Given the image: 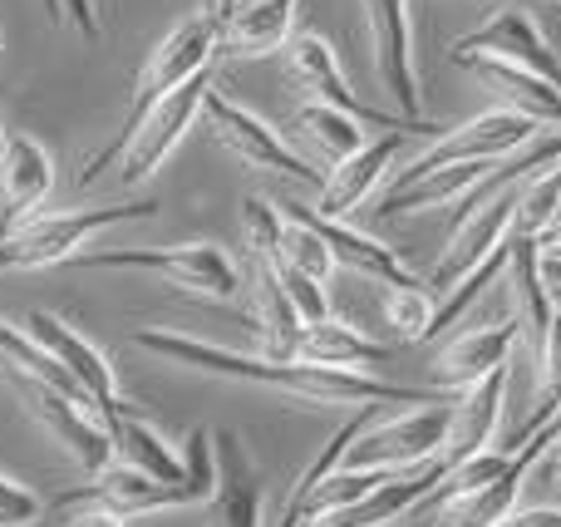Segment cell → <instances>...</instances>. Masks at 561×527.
I'll use <instances>...</instances> for the list:
<instances>
[{"label": "cell", "instance_id": "obj_1", "mask_svg": "<svg viewBox=\"0 0 561 527\" xmlns=\"http://www.w3.org/2000/svg\"><path fill=\"white\" fill-rule=\"evenodd\" d=\"M134 345L163 355L173 365H187V370L222 375V380H242V385H266V390H280L306 404H438L458 394V390H444V394L409 390V385L375 380L369 370H340V365H316V360L237 355V351H222V345H207L197 335H178V331H138Z\"/></svg>", "mask_w": 561, "mask_h": 527}, {"label": "cell", "instance_id": "obj_2", "mask_svg": "<svg viewBox=\"0 0 561 527\" xmlns=\"http://www.w3.org/2000/svg\"><path fill=\"white\" fill-rule=\"evenodd\" d=\"M217 49H222V35H217V30L207 25L203 15H187L183 25L173 30V35L158 39V49L148 55L144 75H138V89H134V104H128V114H124V128H118V134L108 138L99 153L84 158V168H79V187H89L108 163H114V158H124L128 138L138 134V124H144L148 108H153L163 94H173L178 84H187L193 75H203V69L213 65Z\"/></svg>", "mask_w": 561, "mask_h": 527}, {"label": "cell", "instance_id": "obj_3", "mask_svg": "<svg viewBox=\"0 0 561 527\" xmlns=\"http://www.w3.org/2000/svg\"><path fill=\"white\" fill-rule=\"evenodd\" d=\"M158 203H108V207H79V213H49L25 217L0 242V272H35V266L75 262L79 247L118 222H148Z\"/></svg>", "mask_w": 561, "mask_h": 527}, {"label": "cell", "instance_id": "obj_4", "mask_svg": "<svg viewBox=\"0 0 561 527\" xmlns=\"http://www.w3.org/2000/svg\"><path fill=\"white\" fill-rule=\"evenodd\" d=\"M75 266H84V272H153V276L183 286V291H193V296H213V301H232V296L242 291V272H237V262L213 242L79 252Z\"/></svg>", "mask_w": 561, "mask_h": 527}, {"label": "cell", "instance_id": "obj_5", "mask_svg": "<svg viewBox=\"0 0 561 527\" xmlns=\"http://www.w3.org/2000/svg\"><path fill=\"white\" fill-rule=\"evenodd\" d=\"M10 390L25 400V410L35 414L39 429H45L49 439H55L84 473H99V469H108V463H114V439H108L104 420H99L84 400L55 390V385L39 380V375L15 370V365H10Z\"/></svg>", "mask_w": 561, "mask_h": 527}, {"label": "cell", "instance_id": "obj_6", "mask_svg": "<svg viewBox=\"0 0 561 527\" xmlns=\"http://www.w3.org/2000/svg\"><path fill=\"white\" fill-rule=\"evenodd\" d=\"M454 404H458V394L438 404H419V410L399 414L389 424H365L355 434V444L345 449L340 469H414V463H428L448 444Z\"/></svg>", "mask_w": 561, "mask_h": 527}, {"label": "cell", "instance_id": "obj_7", "mask_svg": "<svg viewBox=\"0 0 561 527\" xmlns=\"http://www.w3.org/2000/svg\"><path fill=\"white\" fill-rule=\"evenodd\" d=\"M561 439V414L557 420H547L537 434H527L523 449L507 454L503 473L488 483H478V489L468 493H454V499H438L434 503V523L438 527H497L507 518V513L517 508V493H523V483L533 479V469L547 459V449Z\"/></svg>", "mask_w": 561, "mask_h": 527}, {"label": "cell", "instance_id": "obj_8", "mask_svg": "<svg viewBox=\"0 0 561 527\" xmlns=\"http://www.w3.org/2000/svg\"><path fill=\"white\" fill-rule=\"evenodd\" d=\"M203 118L213 124L217 144L227 148V153H237L247 168H262V173H280V177H296V183H325L320 177V168H310L306 158L296 153V148L286 144V138L276 134L266 118H256L252 108L232 104L227 94H217V89H207L203 99Z\"/></svg>", "mask_w": 561, "mask_h": 527}, {"label": "cell", "instance_id": "obj_9", "mask_svg": "<svg viewBox=\"0 0 561 527\" xmlns=\"http://www.w3.org/2000/svg\"><path fill=\"white\" fill-rule=\"evenodd\" d=\"M537 134H542V124H533L527 114H513V108H488V114L468 118V124L444 128V134H438V144H434V148H424V153H419L414 163H409L404 173H399V183H394V187L414 183V177L434 173V168H444V163H473V158H507V153H517L523 144H533Z\"/></svg>", "mask_w": 561, "mask_h": 527}, {"label": "cell", "instance_id": "obj_10", "mask_svg": "<svg viewBox=\"0 0 561 527\" xmlns=\"http://www.w3.org/2000/svg\"><path fill=\"white\" fill-rule=\"evenodd\" d=\"M207 89H213V75L203 69V75H193L187 84H178L173 94H163L153 108H148L138 134L128 138V148H124V173H118V183L138 187L163 168V158L178 148V138H183L187 128H193V118L203 114Z\"/></svg>", "mask_w": 561, "mask_h": 527}, {"label": "cell", "instance_id": "obj_11", "mask_svg": "<svg viewBox=\"0 0 561 527\" xmlns=\"http://www.w3.org/2000/svg\"><path fill=\"white\" fill-rule=\"evenodd\" d=\"M286 55H290V75H296L300 89H310L320 104L355 114L359 124L389 128V134H434V128H438V124H428V118L385 114V108H375V104H365V99L350 94V84H345V75H340V59H335V49H330V39H320V35H290L286 39Z\"/></svg>", "mask_w": 561, "mask_h": 527}, {"label": "cell", "instance_id": "obj_12", "mask_svg": "<svg viewBox=\"0 0 561 527\" xmlns=\"http://www.w3.org/2000/svg\"><path fill=\"white\" fill-rule=\"evenodd\" d=\"M375 39V75L389 89L404 118L419 114V75H414V30H409V0H359Z\"/></svg>", "mask_w": 561, "mask_h": 527}, {"label": "cell", "instance_id": "obj_13", "mask_svg": "<svg viewBox=\"0 0 561 527\" xmlns=\"http://www.w3.org/2000/svg\"><path fill=\"white\" fill-rule=\"evenodd\" d=\"M25 331L35 335V341L45 345V351L55 355L69 375H75V385L89 394V404H94L99 420L124 404V394H118V375H114V365H108V355L99 351L94 341H84L69 321H59V316H49V311H30Z\"/></svg>", "mask_w": 561, "mask_h": 527}, {"label": "cell", "instance_id": "obj_14", "mask_svg": "<svg viewBox=\"0 0 561 527\" xmlns=\"http://www.w3.org/2000/svg\"><path fill=\"white\" fill-rule=\"evenodd\" d=\"M454 55H503V59H513V65L537 69V75L552 79V84L561 89V55L552 49V39L542 35V25H537L527 10H503V15L483 20L473 35L458 39Z\"/></svg>", "mask_w": 561, "mask_h": 527}, {"label": "cell", "instance_id": "obj_15", "mask_svg": "<svg viewBox=\"0 0 561 527\" xmlns=\"http://www.w3.org/2000/svg\"><path fill=\"white\" fill-rule=\"evenodd\" d=\"M217 454V489L207 499V527H262V479L252 454L242 449L232 429H213Z\"/></svg>", "mask_w": 561, "mask_h": 527}, {"label": "cell", "instance_id": "obj_16", "mask_svg": "<svg viewBox=\"0 0 561 527\" xmlns=\"http://www.w3.org/2000/svg\"><path fill=\"white\" fill-rule=\"evenodd\" d=\"M517 193H523V187L493 193L483 207H473V213L463 217V227H458L454 242H448V252H444V262H438V272H434V282H428V291H448V286H454L463 272H473V266L483 262V256L493 252L497 242H507V237H513Z\"/></svg>", "mask_w": 561, "mask_h": 527}, {"label": "cell", "instance_id": "obj_17", "mask_svg": "<svg viewBox=\"0 0 561 527\" xmlns=\"http://www.w3.org/2000/svg\"><path fill=\"white\" fill-rule=\"evenodd\" d=\"M454 65H463L468 75L483 79V84L503 99V108L527 114L533 124L561 128V89L552 79L537 75V69L513 65V59H503V55H454Z\"/></svg>", "mask_w": 561, "mask_h": 527}, {"label": "cell", "instance_id": "obj_18", "mask_svg": "<svg viewBox=\"0 0 561 527\" xmlns=\"http://www.w3.org/2000/svg\"><path fill=\"white\" fill-rule=\"evenodd\" d=\"M280 213L300 217L306 227H316L320 242H325L330 256H335V266H350V272H359V276H375V282H385V286H419L414 272H409V266L399 262L385 242H375V237L345 227L340 217H325V213H316V207H306V203H286Z\"/></svg>", "mask_w": 561, "mask_h": 527}, {"label": "cell", "instance_id": "obj_19", "mask_svg": "<svg viewBox=\"0 0 561 527\" xmlns=\"http://www.w3.org/2000/svg\"><path fill=\"white\" fill-rule=\"evenodd\" d=\"M49 183H55V163H49L45 144L30 134L0 138V227H15L45 203Z\"/></svg>", "mask_w": 561, "mask_h": 527}, {"label": "cell", "instance_id": "obj_20", "mask_svg": "<svg viewBox=\"0 0 561 527\" xmlns=\"http://www.w3.org/2000/svg\"><path fill=\"white\" fill-rule=\"evenodd\" d=\"M517 331H523V321L513 316V321H503V325H483V331H468V335H458V341H448L434 360V380L444 385V390H468V385H478L483 375L503 370L507 355H513Z\"/></svg>", "mask_w": 561, "mask_h": 527}, {"label": "cell", "instance_id": "obj_21", "mask_svg": "<svg viewBox=\"0 0 561 527\" xmlns=\"http://www.w3.org/2000/svg\"><path fill=\"white\" fill-rule=\"evenodd\" d=\"M404 138L409 134H385V138H375V144L355 148L350 158H340V163H330V177L320 183L316 213H325V217L355 213V207L375 193V183L385 177V168L399 158V144H404Z\"/></svg>", "mask_w": 561, "mask_h": 527}, {"label": "cell", "instance_id": "obj_22", "mask_svg": "<svg viewBox=\"0 0 561 527\" xmlns=\"http://www.w3.org/2000/svg\"><path fill=\"white\" fill-rule=\"evenodd\" d=\"M104 429H108V439H114V459L118 463H134V469L153 473V479H168V483L193 479V473H187V463L173 454V444H168L163 434H158L128 400L118 404V410L104 414Z\"/></svg>", "mask_w": 561, "mask_h": 527}, {"label": "cell", "instance_id": "obj_23", "mask_svg": "<svg viewBox=\"0 0 561 527\" xmlns=\"http://www.w3.org/2000/svg\"><path fill=\"white\" fill-rule=\"evenodd\" d=\"M503 394H507V365L493 370V375H483V380L468 385V390H458L454 429H448V444H444L458 463L473 459V454L493 439L497 420H503Z\"/></svg>", "mask_w": 561, "mask_h": 527}, {"label": "cell", "instance_id": "obj_24", "mask_svg": "<svg viewBox=\"0 0 561 527\" xmlns=\"http://www.w3.org/2000/svg\"><path fill=\"white\" fill-rule=\"evenodd\" d=\"M296 360L340 365V370H369V365H385L389 351H385L379 341H369L359 325L335 321V316H320V321H306V325H300Z\"/></svg>", "mask_w": 561, "mask_h": 527}, {"label": "cell", "instance_id": "obj_25", "mask_svg": "<svg viewBox=\"0 0 561 527\" xmlns=\"http://www.w3.org/2000/svg\"><path fill=\"white\" fill-rule=\"evenodd\" d=\"M290 25H296V0H242L222 35V55L237 59H262L286 49Z\"/></svg>", "mask_w": 561, "mask_h": 527}, {"label": "cell", "instance_id": "obj_26", "mask_svg": "<svg viewBox=\"0 0 561 527\" xmlns=\"http://www.w3.org/2000/svg\"><path fill=\"white\" fill-rule=\"evenodd\" d=\"M252 282H256V321H262V341L272 360H296V341H300V311L290 306L286 286H280L276 266L256 256L252 266Z\"/></svg>", "mask_w": 561, "mask_h": 527}, {"label": "cell", "instance_id": "obj_27", "mask_svg": "<svg viewBox=\"0 0 561 527\" xmlns=\"http://www.w3.org/2000/svg\"><path fill=\"white\" fill-rule=\"evenodd\" d=\"M296 128H300V138H306V144L325 158V163H340V158H350L355 148H365V128H359V118L345 114V108L320 104V99L300 108Z\"/></svg>", "mask_w": 561, "mask_h": 527}, {"label": "cell", "instance_id": "obj_28", "mask_svg": "<svg viewBox=\"0 0 561 527\" xmlns=\"http://www.w3.org/2000/svg\"><path fill=\"white\" fill-rule=\"evenodd\" d=\"M561 217V163L547 168V173H533L527 177V187L517 193V222L513 232L517 237H542L552 232Z\"/></svg>", "mask_w": 561, "mask_h": 527}, {"label": "cell", "instance_id": "obj_29", "mask_svg": "<svg viewBox=\"0 0 561 527\" xmlns=\"http://www.w3.org/2000/svg\"><path fill=\"white\" fill-rule=\"evenodd\" d=\"M286 217V213H280ZM276 262L296 266V272L316 276V282H330V272H335V256H330V247L320 242L316 227H306L300 217H286V227H280V252Z\"/></svg>", "mask_w": 561, "mask_h": 527}, {"label": "cell", "instance_id": "obj_30", "mask_svg": "<svg viewBox=\"0 0 561 527\" xmlns=\"http://www.w3.org/2000/svg\"><path fill=\"white\" fill-rule=\"evenodd\" d=\"M537 385H542V394H537V410H533V420H527L523 439H527V434H537L547 420H557V414H561V311L552 316V325H547L542 355H537ZM523 439H517V444H523Z\"/></svg>", "mask_w": 561, "mask_h": 527}, {"label": "cell", "instance_id": "obj_31", "mask_svg": "<svg viewBox=\"0 0 561 527\" xmlns=\"http://www.w3.org/2000/svg\"><path fill=\"white\" fill-rule=\"evenodd\" d=\"M434 291L428 286H389L385 291V321L394 325L404 341H428L434 325Z\"/></svg>", "mask_w": 561, "mask_h": 527}, {"label": "cell", "instance_id": "obj_32", "mask_svg": "<svg viewBox=\"0 0 561 527\" xmlns=\"http://www.w3.org/2000/svg\"><path fill=\"white\" fill-rule=\"evenodd\" d=\"M242 227H247V242H252V256H266V262H276L280 227H286L280 207L266 203V197H247V203H242Z\"/></svg>", "mask_w": 561, "mask_h": 527}, {"label": "cell", "instance_id": "obj_33", "mask_svg": "<svg viewBox=\"0 0 561 527\" xmlns=\"http://www.w3.org/2000/svg\"><path fill=\"white\" fill-rule=\"evenodd\" d=\"M262 262H266V256H262ZM272 266H276L280 286H286L290 306H296V311H300V321H320V316H330V296H325V282H316V276L296 272V266H286V262H272Z\"/></svg>", "mask_w": 561, "mask_h": 527}, {"label": "cell", "instance_id": "obj_34", "mask_svg": "<svg viewBox=\"0 0 561 527\" xmlns=\"http://www.w3.org/2000/svg\"><path fill=\"white\" fill-rule=\"evenodd\" d=\"M39 518H45V499L20 479L0 473V527H35Z\"/></svg>", "mask_w": 561, "mask_h": 527}, {"label": "cell", "instance_id": "obj_35", "mask_svg": "<svg viewBox=\"0 0 561 527\" xmlns=\"http://www.w3.org/2000/svg\"><path fill=\"white\" fill-rule=\"evenodd\" d=\"M65 5V15L75 20V30L84 39H99V10H94V0H59Z\"/></svg>", "mask_w": 561, "mask_h": 527}, {"label": "cell", "instance_id": "obj_36", "mask_svg": "<svg viewBox=\"0 0 561 527\" xmlns=\"http://www.w3.org/2000/svg\"><path fill=\"white\" fill-rule=\"evenodd\" d=\"M237 10H242V0H203V5H197V15H203L217 35H227V25H232Z\"/></svg>", "mask_w": 561, "mask_h": 527}, {"label": "cell", "instance_id": "obj_37", "mask_svg": "<svg viewBox=\"0 0 561 527\" xmlns=\"http://www.w3.org/2000/svg\"><path fill=\"white\" fill-rule=\"evenodd\" d=\"M497 527H561V508H533V513H507Z\"/></svg>", "mask_w": 561, "mask_h": 527}, {"label": "cell", "instance_id": "obj_38", "mask_svg": "<svg viewBox=\"0 0 561 527\" xmlns=\"http://www.w3.org/2000/svg\"><path fill=\"white\" fill-rule=\"evenodd\" d=\"M75 518H69L65 527H128V518H118V513L108 508H69Z\"/></svg>", "mask_w": 561, "mask_h": 527}, {"label": "cell", "instance_id": "obj_39", "mask_svg": "<svg viewBox=\"0 0 561 527\" xmlns=\"http://www.w3.org/2000/svg\"><path fill=\"white\" fill-rule=\"evenodd\" d=\"M276 527H300V513L286 503V513H280V523H276Z\"/></svg>", "mask_w": 561, "mask_h": 527}, {"label": "cell", "instance_id": "obj_40", "mask_svg": "<svg viewBox=\"0 0 561 527\" xmlns=\"http://www.w3.org/2000/svg\"><path fill=\"white\" fill-rule=\"evenodd\" d=\"M45 10H49V20H59V15H65V5H59V0H45Z\"/></svg>", "mask_w": 561, "mask_h": 527}, {"label": "cell", "instance_id": "obj_41", "mask_svg": "<svg viewBox=\"0 0 561 527\" xmlns=\"http://www.w3.org/2000/svg\"><path fill=\"white\" fill-rule=\"evenodd\" d=\"M552 449H557V454H552V469H561V439L552 444Z\"/></svg>", "mask_w": 561, "mask_h": 527}, {"label": "cell", "instance_id": "obj_42", "mask_svg": "<svg viewBox=\"0 0 561 527\" xmlns=\"http://www.w3.org/2000/svg\"><path fill=\"white\" fill-rule=\"evenodd\" d=\"M557 256H561V227H557Z\"/></svg>", "mask_w": 561, "mask_h": 527}, {"label": "cell", "instance_id": "obj_43", "mask_svg": "<svg viewBox=\"0 0 561 527\" xmlns=\"http://www.w3.org/2000/svg\"><path fill=\"white\" fill-rule=\"evenodd\" d=\"M0 49H5V39H0Z\"/></svg>", "mask_w": 561, "mask_h": 527}, {"label": "cell", "instance_id": "obj_44", "mask_svg": "<svg viewBox=\"0 0 561 527\" xmlns=\"http://www.w3.org/2000/svg\"><path fill=\"white\" fill-rule=\"evenodd\" d=\"M0 138H5V128H0Z\"/></svg>", "mask_w": 561, "mask_h": 527}, {"label": "cell", "instance_id": "obj_45", "mask_svg": "<svg viewBox=\"0 0 561 527\" xmlns=\"http://www.w3.org/2000/svg\"><path fill=\"white\" fill-rule=\"evenodd\" d=\"M552 5H561V0H552Z\"/></svg>", "mask_w": 561, "mask_h": 527}]
</instances>
